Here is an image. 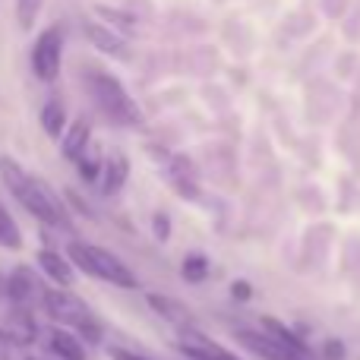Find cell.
Segmentation results:
<instances>
[{"mask_svg": "<svg viewBox=\"0 0 360 360\" xmlns=\"http://www.w3.org/2000/svg\"><path fill=\"white\" fill-rule=\"evenodd\" d=\"M0 177H4L6 190L19 199L29 215H35L38 221L51 224V228H60V231H70L73 221H70V209L41 177H35L32 171H25L19 162L13 158H0Z\"/></svg>", "mask_w": 360, "mask_h": 360, "instance_id": "obj_1", "label": "cell"}, {"mask_svg": "<svg viewBox=\"0 0 360 360\" xmlns=\"http://www.w3.org/2000/svg\"><path fill=\"white\" fill-rule=\"evenodd\" d=\"M86 92L95 101L101 114L117 127H143V111L133 101V95L127 92V86L111 76L108 70H89L86 73Z\"/></svg>", "mask_w": 360, "mask_h": 360, "instance_id": "obj_2", "label": "cell"}, {"mask_svg": "<svg viewBox=\"0 0 360 360\" xmlns=\"http://www.w3.org/2000/svg\"><path fill=\"white\" fill-rule=\"evenodd\" d=\"M44 313H48V319L54 326L76 332L82 342L98 345L101 335H105V326L92 313V307L79 294L70 291V288H48V294H44Z\"/></svg>", "mask_w": 360, "mask_h": 360, "instance_id": "obj_3", "label": "cell"}, {"mask_svg": "<svg viewBox=\"0 0 360 360\" xmlns=\"http://www.w3.org/2000/svg\"><path fill=\"white\" fill-rule=\"evenodd\" d=\"M67 256H70V262H73V266L79 269L82 275H89V278L108 281V285L124 288V291H133V288H139L136 275H133L130 269H127L124 262H120L117 256H114L111 250H105V247L82 243V240H70Z\"/></svg>", "mask_w": 360, "mask_h": 360, "instance_id": "obj_4", "label": "cell"}, {"mask_svg": "<svg viewBox=\"0 0 360 360\" xmlns=\"http://www.w3.org/2000/svg\"><path fill=\"white\" fill-rule=\"evenodd\" d=\"M44 294H48V285L32 269L19 266L6 275V297L19 310H32V313L44 310Z\"/></svg>", "mask_w": 360, "mask_h": 360, "instance_id": "obj_5", "label": "cell"}, {"mask_svg": "<svg viewBox=\"0 0 360 360\" xmlns=\"http://www.w3.org/2000/svg\"><path fill=\"white\" fill-rule=\"evenodd\" d=\"M60 57H63V32L57 25L44 29L35 38V48H32V70L41 82H54L60 76Z\"/></svg>", "mask_w": 360, "mask_h": 360, "instance_id": "obj_6", "label": "cell"}, {"mask_svg": "<svg viewBox=\"0 0 360 360\" xmlns=\"http://www.w3.org/2000/svg\"><path fill=\"white\" fill-rule=\"evenodd\" d=\"M237 342H240L250 354H256L262 360H310V357L297 354V351H291L281 338H275L272 332H266V329L262 332L259 329H240L237 332Z\"/></svg>", "mask_w": 360, "mask_h": 360, "instance_id": "obj_7", "label": "cell"}, {"mask_svg": "<svg viewBox=\"0 0 360 360\" xmlns=\"http://www.w3.org/2000/svg\"><path fill=\"white\" fill-rule=\"evenodd\" d=\"M177 351L186 360H240L234 351H228L224 345H218L215 338H209L205 332L190 329V332H180L177 338Z\"/></svg>", "mask_w": 360, "mask_h": 360, "instance_id": "obj_8", "label": "cell"}, {"mask_svg": "<svg viewBox=\"0 0 360 360\" xmlns=\"http://www.w3.org/2000/svg\"><path fill=\"white\" fill-rule=\"evenodd\" d=\"M149 307L158 313V316L165 319V323H171L177 332H190L196 329V313L190 310V307L184 304V300L177 297H168V294H149Z\"/></svg>", "mask_w": 360, "mask_h": 360, "instance_id": "obj_9", "label": "cell"}, {"mask_svg": "<svg viewBox=\"0 0 360 360\" xmlns=\"http://www.w3.org/2000/svg\"><path fill=\"white\" fill-rule=\"evenodd\" d=\"M38 269H41L44 278H51L57 288H70L76 278V266L70 262V256H60L57 250H38L35 256Z\"/></svg>", "mask_w": 360, "mask_h": 360, "instance_id": "obj_10", "label": "cell"}, {"mask_svg": "<svg viewBox=\"0 0 360 360\" xmlns=\"http://www.w3.org/2000/svg\"><path fill=\"white\" fill-rule=\"evenodd\" d=\"M48 348L57 360H86V348H82V338L76 332L54 326L48 329Z\"/></svg>", "mask_w": 360, "mask_h": 360, "instance_id": "obj_11", "label": "cell"}, {"mask_svg": "<svg viewBox=\"0 0 360 360\" xmlns=\"http://www.w3.org/2000/svg\"><path fill=\"white\" fill-rule=\"evenodd\" d=\"M92 146V127H89L86 117L73 120V124L67 127V133L60 136V152L67 162H76V158L82 155V152Z\"/></svg>", "mask_w": 360, "mask_h": 360, "instance_id": "obj_12", "label": "cell"}, {"mask_svg": "<svg viewBox=\"0 0 360 360\" xmlns=\"http://www.w3.org/2000/svg\"><path fill=\"white\" fill-rule=\"evenodd\" d=\"M127 180H130V158H127L124 152L108 155L105 174H101V193H105V196H117L127 186Z\"/></svg>", "mask_w": 360, "mask_h": 360, "instance_id": "obj_13", "label": "cell"}, {"mask_svg": "<svg viewBox=\"0 0 360 360\" xmlns=\"http://www.w3.org/2000/svg\"><path fill=\"white\" fill-rule=\"evenodd\" d=\"M168 180L174 184V190L180 196L186 199H196L199 196V184H196V171H193V165L186 162V158H171L168 162Z\"/></svg>", "mask_w": 360, "mask_h": 360, "instance_id": "obj_14", "label": "cell"}, {"mask_svg": "<svg viewBox=\"0 0 360 360\" xmlns=\"http://www.w3.org/2000/svg\"><path fill=\"white\" fill-rule=\"evenodd\" d=\"M82 32H86V38L95 44V48H101L105 54H111V57H130V48H127V41L120 35H114V32H108V29H101V25H95V22H86L82 25Z\"/></svg>", "mask_w": 360, "mask_h": 360, "instance_id": "obj_15", "label": "cell"}, {"mask_svg": "<svg viewBox=\"0 0 360 360\" xmlns=\"http://www.w3.org/2000/svg\"><path fill=\"white\" fill-rule=\"evenodd\" d=\"M262 329H266V332H272L275 338H281V342H285V345H288V348H291V351H297V354H304V357H310V360H313V351H310V345H307L304 338H300V335H297V332H294V329H288V326L281 323V319H272V316H266V319H262Z\"/></svg>", "mask_w": 360, "mask_h": 360, "instance_id": "obj_16", "label": "cell"}, {"mask_svg": "<svg viewBox=\"0 0 360 360\" xmlns=\"http://www.w3.org/2000/svg\"><path fill=\"white\" fill-rule=\"evenodd\" d=\"M38 120H41V130L48 133L51 139H60L63 133H67V111H63L60 101H48V105L41 108V114H38Z\"/></svg>", "mask_w": 360, "mask_h": 360, "instance_id": "obj_17", "label": "cell"}, {"mask_svg": "<svg viewBox=\"0 0 360 360\" xmlns=\"http://www.w3.org/2000/svg\"><path fill=\"white\" fill-rule=\"evenodd\" d=\"M73 165H76V171H79V177L86 180V184H95V180H101V174H105V162H101L98 146H89Z\"/></svg>", "mask_w": 360, "mask_h": 360, "instance_id": "obj_18", "label": "cell"}, {"mask_svg": "<svg viewBox=\"0 0 360 360\" xmlns=\"http://www.w3.org/2000/svg\"><path fill=\"white\" fill-rule=\"evenodd\" d=\"M0 247H4V250H19V247H22L19 228H16V221H13V215L6 212L4 202H0Z\"/></svg>", "mask_w": 360, "mask_h": 360, "instance_id": "obj_19", "label": "cell"}, {"mask_svg": "<svg viewBox=\"0 0 360 360\" xmlns=\"http://www.w3.org/2000/svg\"><path fill=\"white\" fill-rule=\"evenodd\" d=\"M180 275H184V281H190V285L205 281V275H209V259H205L202 253H190L180 262Z\"/></svg>", "mask_w": 360, "mask_h": 360, "instance_id": "obj_20", "label": "cell"}, {"mask_svg": "<svg viewBox=\"0 0 360 360\" xmlns=\"http://www.w3.org/2000/svg\"><path fill=\"white\" fill-rule=\"evenodd\" d=\"M41 4H44V0H16V22H19V29L29 32L32 25H35L38 13H41Z\"/></svg>", "mask_w": 360, "mask_h": 360, "instance_id": "obj_21", "label": "cell"}, {"mask_svg": "<svg viewBox=\"0 0 360 360\" xmlns=\"http://www.w3.org/2000/svg\"><path fill=\"white\" fill-rule=\"evenodd\" d=\"M25 348H29V345H19V342H10V338H0V360H35Z\"/></svg>", "mask_w": 360, "mask_h": 360, "instance_id": "obj_22", "label": "cell"}, {"mask_svg": "<svg viewBox=\"0 0 360 360\" xmlns=\"http://www.w3.org/2000/svg\"><path fill=\"white\" fill-rule=\"evenodd\" d=\"M348 357V348H345L342 338H326L323 342V360H345Z\"/></svg>", "mask_w": 360, "mask_h": 360, "instance_id": "obj_23", "label": "cell"}, {"mask_svg": "<svg viewBox=\"0 0 360 360\" xmlns=\"http://www.w3.org/2000/svg\"><path fill=\"white\" fill-rule=\"evenodd\" d=\"M152 228H155V237L158 240H168L171 237V221L165 212H155V218H152Z\"/></svg>", "mask_w": 360, "mask_h": 360, "instance_id": "obj_24", "label": "cell"}, {"mask_svg": "<svg viewBox=\"0 0 360 360\" xmlns=\"http://www.w3.org/2000/svg\"><path fill=\"white\" fill-rule=\"evenodd\" d=\"M231 297H234V300H250V297H253L250 281H234V285H231Z\"/></svg>", "mask_w": 360, "mask_h": 360, "instance_id": "obj_25", "label": "cell"}, {"mask_svg": "<svg viewBox=\"0 0 360 360\" xmlns=\"http://www.w3.org/2000/svg\"><path fill=\"white\" fill-rule=\"evenodd\" d=\"M111 360H146V357L133 354V351H124V348H114L111 351Z\"/></svg>", "mask_w": 360, "mask_h": 360, "instance_id": "obj_26", "label": "cell"}]
</instances>
